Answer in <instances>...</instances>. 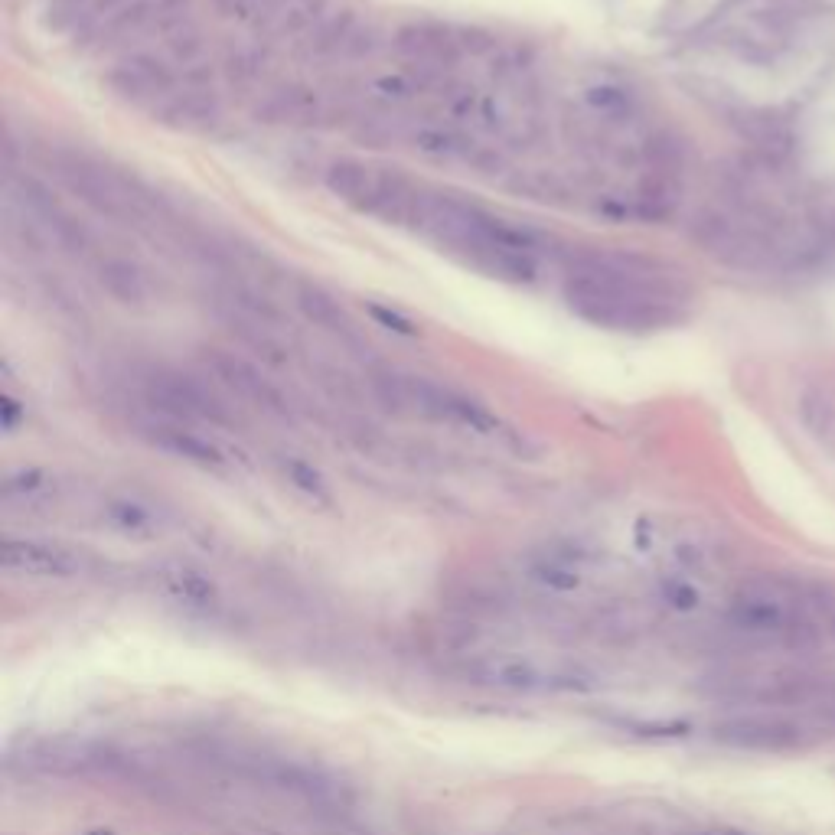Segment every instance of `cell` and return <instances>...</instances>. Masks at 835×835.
Segmentation results:
<instances>
[{
  "label": "cell",
  "mask_w": 835,
  "mask_h": 835,
  "mask_svg": "<svg viewBox=\"0 0 835 835\" xmlns=\"http://www.w3.org/2000/svg\"><path fill=\"white\" fill-rule=\"evenodd\" d=\"M562 297L591 327L614 333H659L682 323L692 288L663 261L623 252L565 248Z\"/></svg>",
  "instance_id": "6da1fadb"
},
{
  "label": "cell",
  "mask_w": 835,
  "mask_h": 835,
  "mask_svg": "<svg viewBox=\"0 0 835 835\" xmlns=\"http://www.w3.org/2000/svg\"><path fill=\"white\" fill-rule=\"evenodd\" d=\"M369 392L385 411H392V415H421L431 421H447V425L470 428L477 434L500 431V418H496L486 405H480L477 398L457 392L451 385L415 376V372H398L389 366L372 369Z\"/></svg>",
  "instance_id": "7a4b0ae2"
},
{
  "label": "cell",
  "mask_w": 835,
  "mask_h": 835,
  "mask_svg": "<svg viewBox=\"0 0 835 835\" xmlns=\"http://www.w3.org/2000/svg\"><path fill=\"white\" fill-rule=\"evenodd\" d=\"M460 679L493 692H591L597 689V672L581 663H545L526 653H483L460 666Z\"/></svg>",
  "instance_id": "3957f363"
},
{
  "label": "cell",
  "mask_w": 835,
  "mask_h": 835,
  "mask_svg": "<svg viewBox=\"0 0 835 835\" xmlns=\"http://www.w3.org/2000/svg\"><path fill=\"white\" fill-rule=\"evenodd\" d=\"M323 186L340 203L385 222H411L418 190L392 167H372L363 160H333L323 170Z\"/></svg>",
  "instance_id": "277c9868"
},
{
  "label": "cell",
  "mask_w": 835,
  "mask_h": 835,
  "mask_svg": "<svg viewBox=\"0 0 835 835\" xmlns=\"http://www.w3.org/2000/svg\"><path fill=\"white\" fill-rule=\"evenodd\" d=\"M56 177L66 183L72 196H79L92 213L105 216L121 226H137L144 219V199L134 193V186L121 173L108 170L98 160L85 154H59Z\"/></svg>",
  "instance_id": "5b68a950"
},
{
  "label": "cell",
  "mask_w": 835,
  "mask_h": 835,
  "mask_svg": "<svg viewBox=\"0 0 835 835\" xmlns=\"http://www.w3.org/2000/svg\"><path fill=\"white\" fill-rule=\"evenodd\" d=\"M144 398L157 415L180 421V425H186V421H206V425L219 428L235 425V411L226 398L209 382L180 369H154L144 379Z\"/></svg>",
  "instance_id": "8992f818"
},
{
  "label": "cell",
  "mask_w": 835,
  "mask_h": 835,
  "mask_svg": "<svg viewBox=\"0 0 835 835\" xmlns=\"http://www.w3.org/2000/svg\"><path fill=\"white\" fill-rule=\"evenodd\" d=\"M813 725L806 718L783 712H744L715 721L712 738L721 747L747 754H796L813 741Z\"/></svg>",
  "instance_id": "52a82bcc"
},
{
  "label": "cell",
  "mask_w": 835,
  "mask_h": 835,
  "mask_svg": "<svg viewBox=\"0 0 835 835\" xmlns=\"http://www.w3.org/2000/svg\"><path fill=\"white\" fill-rule=\"evenodd\" d=\"M105 89L121 98L128 105H141V108H157L164 105L173 92H180V76L173 72L164 59H157L151 53H131L118 59L105 76H102Z\"/></svg>",
  "instance_id": "ba28073f"
},
{
  "label": "cell",
  "mask_w": 835,
  "mask_h": 835,
  "mask_svg": "<svg viewBox=\"0 0 835 835\" xmlns=\"http://www.w3.org/2000/svg\"><path fill=\"white\" fill-rule=\"evenodd\" d=\"M0 565L7 575L27 581H72L85 571V558L62 542L7 535L0 545Z\"/></svg>",
  "instance_id": "9c48e42d"
},
{
  "label": "cell",
  "mask_w": 835,
  "mask_h": 835,
  "mask_svg": "<svg viewBox=\"0 0 835 835\" xmlns=\"http://www.w3.org/2000/svg\"><path fill=\"white\" fill-rule=\"evenodd\" d=\"M203 359H206V366L213 369V376L226 385L239 402L265 411L271 418H291L288 398H284V392L252 363V359H245L242 353H229V350H206Z\"/></svg>",
  "instance_id": "30bf717a"
},
{
  "label": "cell",
  "mask_w": 835,
  "mask_h": 835,
  "mask_svg": "<svg viewBox=\"0 0 835 835\" xmlns=\"http://www.w3.org/2000/svg\"><path fill=\"white\" fill-rule=\"evenodd\" d=\"M137 434H141V441L151 444L154 451H164L177 460H186V464H193V467H203V470L226 467V454H222L209 438H203V434L180 425V421H170V418L144 421V425H137Z\"/></svg>",
  "instance_id": "8fae6325"
},
{
  "label": "cell",
  "mask_w": 835,
  "mask_h": 835,
  "mask_svg": "<svg viewBox=\"0 0 835 835\" xmlns=\"http://www.w3.org/2000/svg\"><path fill=\"white\" fill-rule=\"evenodd\" d=\"M154 588L164 594L170 604H177L186 610V614H196V617L216 614L222 604L216 581L190 565H177V562L160 565L154 571Z\"/></svg>",
  "instance_id": "7c38bea8"
},
{
  "label": "cell",
  "mask_w": 835,
  "mask_h": 835,
  "mask_svg": "<svg viewBox=\"0 0 835 835\" xmlns=\"http://www.w3.org/2000/svg\"><path fill=\"white\" fill-rule=\"evenodd\" d=\"M395 43L408 59L434 69H451L464 56L460 30L441 27V23H408V27L395 33Z\"/></svg>",
  "instance_id": "4fadbf2b"
},
{
  "label": "cell",
  "mask_w": 835,
  "mask_h": 835,
  "mask_svg": "<svg viewBox=\"0 0 835 835\" xmlns=\"http://www.w3.org/2000/svg\"><path fill=\"white\" fill-rule=\"evenodd\" d=\"M294 304L323 333L340 336L343 343H356L359 340V333L353 327L350 314H346V307L336 301V297L327 288H323V284H317V281H297L294 284Z\"/></svg>",
  "instance_id": "5bb4252c"
},
{
  "label": "cell",
  "mask_w": 835,
  "mask_h": 835,
  "mask_svg": "<svg viewBox=\"0 0 835 835\" xmlns=\"http://www.w3.org/2000/svg\"><path fill=\"white\" fill-rule=\"evenodd\" d=\"M151 115H154V121L167 124V128L196 131V128H206V124H213L219 118V102L206 89L183 85V89L173 92L164 105H157Z\"/></svg>",
  "instance_id": "9a60e30c"
},
{
  "label": "cell",
  "mask_w": 835,
  "mask_h": 835,
  "mask_svg": "<svg viewBox=\"0 0 835 835\" xmlns=\"http://www.w3.org/2000/svg\"><path fill=\"white\" fill-rule=\"evenodd\" d=\"M102 291L124 307H147L151 304V278L128 258H102L95 271Z\"/></svg>",
  "instance_id": "2e32d148"
},
{
  "label": "cell",
  "mask_w": 835,
  "mask_h": 835,
  "mask_svg": "<svg viewBox=\"0 0 835 835\" xmlns=\"http://www.w3.org/2000/svg\"><path fill=\"white\" fill-rule=\"evenodd\" d=\"M800 415H803V425L809 428V434H813L822 447L835 451V392H829V389L803 392Z\"/></svg>",
  "instance_id": "e0dca14e"
},
{
  "label": "cell",
  "mask_w": 835,
  "mask_h": 835,
  "mask_svg": "<svg viewBox=\"0 0 835 835\" xmlns=\"http://www.w3.org/2000/svg\"><path fill=\"white\" fill-rule=\"evenodd\" d=\"M105 519L111 529L134 535V539H147V535H154V529H157V519L151 509L144 503H134V500H111L105 506Z\"/></svg>",
  "instance_id": "ac0fdd59"
},
{
  "label": "cell",
  "mask_w": 835,
  "mask_h": 835,
  "mask_svg": "<svg viewBox=\"0 0 835 835\" xmlns=\"http://www.w3.org/2000/svg\"><path fill=\"white\" fill-rule=\"evenodd\" d=\"M258 115L268 121H310L317 115V98L304 89H284L271 95L265 108H258Z\"/></svg>",
  "instance_id": "d6986e66"
},
{
  "label": "cell",
  "mask_w": 835,
  "mask_h": 835,
  "mask_svg": "<svg viewBox=\"0 0 835 835\" xmlns=\"http://www.w3.org/2000/svg\"><path fill=\"white\" fill-rule=\"evenodd\" d=\"M529 578L535 584H542L545 591H555V594H571L581 588V575L578 568H571L562 558H542V562H535L529 568Z\"/></svg>",
  "instance_id": "ffe728a7"
},
{
  "label": "cell",
  "mask_w": 835,
  "mask_h": 835,
  "mask_svg": "<svg viewBox=\"0 0 835 835\" xmlns=\"http://www.w3.org/2000/svg\"><path fill=\"white\" fill-rule=\"evenodd\" d=\"M284 473H288V480L294 483V490H301V493L307 496V500H314V503H320V506H330V503H333L327 480H323L320 473L307 464V460H297V457L284 460Z\"/></svg>",
  "instance_id": "44dd1931"
},
{
  "label": "cell",
  "mask_w": 835,
  "mask_h": 835,
  "mask_svg": "<svg viewBox=\"0 0 835 835\" xmlns=\"http://www.w3.org/2000/svg\"><path fill=\"white\" fill-rule=\"evenodd\" d=\"M415 147H418V151L431 154V157H467L470 154L467 137H460L454 131H444V128L418 131L415 134Z\"/></svg>",
  "instance_id": "7402d4cb"
},
{
  "label": "cell",
  "mask_w": 835,
  "mask_h": 835,
  "mask_svg": "<svg viewBox=\"0 0 835 835\" xmlns=\"http://www.w3.org/2000/svg\"><path fill=\"white\" fill-rule=\"evenodd\" d=\"M659 601H663L669 610H679V614H692V610L702 607V591L695 588L689 578L669 575L659 581Z\"/></svg>",
  "instance_id": "603a6c76"
},
{
  "label": "cell",
  "mask_w": 835,
  "mask_h": 835,
  "mask_svg": "<svg viewBox=\"0 0 835 835\" xmlns=\"http://www.w3.org/2000/svg\"><path fill=\"white\" fill-rule=\"evenodd\" d=\"M46 490V473L40 470H20V473H10L4 480V500L14 503V500H33L36 493Z\"/></svg>",
  "instance_id": "cb8c5ba5"
},
{
  "label": "cell",
  "mask_w": 835,
  "mask_h": 835,
  "mask_svg": "<svg viewBox=\"0 0 835 835\" xmlns=\"http://www.w3.org/2000/svg\"><path fill=\"white\" fill-rule=\"evenodd\" d=\"M219 4L229 10V17L252 20V17H278L274 10L281 7V0H219Z\"/></svg>",
  "instance_id": "d4e9b609"
},
{
  "label": "cell",
  "mask_w": 835,
  "mask_h": 835,
  "mask_svg": "<svg viewBox=\"0 0 835 835\" xmlns=\"http://www.w3.org/2000/svg\"><path fill=\"white\" fill-rule=\"evenodd\" d=\"M591 102L607 111V115H627V111L633 108V98L630 92H623V89H610V85H601V89H591Z\"/></svg>",
  "instance_id": "484cf974"
},
{
  "label": "cell",
  "mask_w": 835,
  "mask_h": 835,
  "mask_svg": "<svg viewBox=\"0 0 835 835\" xmlns=\"http://www.w3.org/2000/svg\"><path fill=\"white\" fill-rule=\"evenodd\" d=\"M369 317L376 320V323H382L385 330H395V333H402V336H418L415 323L398 314V310H389V307H382V304H369Z\"/></svg>",
  "instance_id": "4316f807"
},
{
  "label": "cell",
  "mask_w": 835,
  "mask_h": 835,
  "mask_svg": "<svg viewBox=\"0 0 835 835\" xmlns=\"http://www.w3.org/2000/svg\"><path fill=\"white\" fill-rule=\"evenodd\" d=\"M695 835H747V832H738V829H705V832H695Z\"/></svg>",
  "instance_id": "83f0119b"
},
{
  "label": "cell",
  "mask_w": 835,
  "mask_h": 835,
  "mask_svg": "<svg viewBox=\"0 0 835 835\" xmlns=\"http://www.w3.org/2000/svg\"><path fill=\"white\" fill-rule=\"evenodd\" d=\"M82 835H118V832H115V829H108V826H95V829L82 832Z\"/></svg>",
  "instance_id": "f1b7e54d"
}]
</instances>
